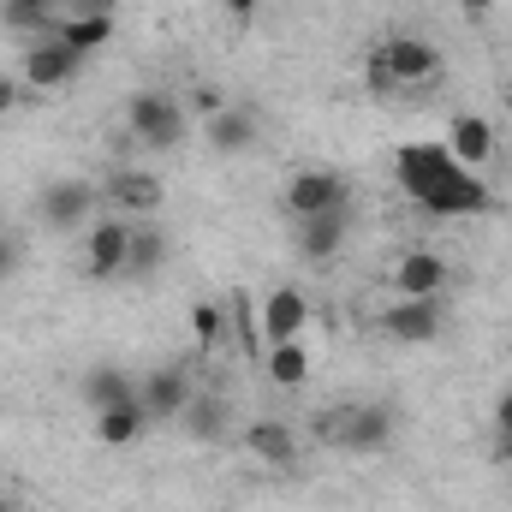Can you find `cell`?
I'll return each mask as SVG.
<instances>
[{
	"label": "cell",
	"instance_id": "6da1fadb",
	"mask_svg": "<svg viewBox=\"0 0 512 512\" xmlns=\"http://www.w3.org/2000/svg\"><path fill=\"white\" fill-rule=\"evenodd\" d=\"M393 179H399V191L417 209H429L441 221H453V215H489L495 209V191L465 161H453L447 143H399L393 149Z\"/></svg>",
	"mask_w": 512,
	"mask_h": 512
},
{
	"label": "cell",
	"instance_id": "7a4b0ae2",
	"mask_svg": "<svg viewBox=\"0 0 512 512\" xmlns=\"http://www.w3.org/2000/svg\"><path fill=\"white\" fill-rule=\"evenodd\" d=\"M441 48L429 36H387L382 48L364 60V78L376 96H405V90H429L441 78Z\"/></svg>",
	"mask_w": 512,
	"mask_h": 512
},
{
	"label": "cell",
	"instance_id": "3957f363",
	"mask_svg": "<svg viewBox=\"0 0 512 512\" xmlns=\"http://www.w3.org/2000/svg\"><path fill=\"white\" fill-rule=\"evenodd\" d=\"M393 423L399 417L382 399H346V405H334V411L316 417V441L334 447V453H382L387 441H393Z\"/></svg>",
	"mask_w": 512,
	"mask_h": 512
},
{
	"label": "cell",
	"instance_id": "277c9868",
	"mask_svg": "<svg viewBox=\"0 0 512 512\" xmlns=\"http://www.w3.org/2000/svg\"><path fill=\"white\" fill-rule=\"evenodd\" d=\"M185 102L179 96H167V90H137L126 102V131L137 149H149V155H167V149H179L185 143Z\"/></svg>",
	"mask_w": 512,
	"mask_h": 512
},
{
	"label": "cell",
	"instance_id": "5b68a950",
	"mask_svg": "<svg viewBox=\"0 0 512 512\" xmlns=\"http://www.w3.org/2000/svg\"><path fill=\"white\" fill-rule=\"evenodd\" d=\"M96 209H102V191H96L90 179H54V185H42V197H36V221H42L48 233H78V227L96 221Z\"/></svg>",
	"mask_w": 512,
	"mask_h": 512
},
{
	"label": "cell",
	"instance_id": "8992f818",
	"mask_svg": "<svg viewBox=\"0 0 512 512\" xmlns=\"http://www.w3.org/2000/svg\"><path fill=\"white\" fill-rule=\"evenodd\" d=\"M334 209H352L346 173H334V167H304V173H292V185H286V215H292V221L334 215Z\"/></svg>",
	"mask_w": 512,
	"mask_h": 512
},
{
	"label": "cell",
	"instance_id": "52a82bcc",
	"mask_svg": "<svg viewBox=\"0 0 512 512\" xmlns=\"http://www.w3.org/2000/svg\"><path fill=\"white\" fill-rule=\"evenodd\" d=\"M191 393H197V382H191L185 364H155V370L137 376V405L149 411V423H179Z\"/></svg>",
	"mask_w": 512,
	"mask_h": 512
},
{
	"label": "cell",
	"instance_id": "ba28073f",
	"mask_svg": "<svg viewBox=\"0 0 512 512\" xmlns=\"http://www.w3.org/2000/svg\"><path fill=\"white\" fill-rule=\"evenodd\" d=\"M78 72H84V54H72L60 36H42V42H30V48H24V60H18V78H24V90H66Z\"/></svg>",
	"mask_w": 512,
	"mask_h": 512
},
{
	"label": "cell",
	"instance_id": "9c48e42d",
	"mask_svg": "<svg viewBox=\"0 0 512 512\" xmlns=\"http://www.w3.org/2000/svg\"><path fill=\"white\" fill-rule=\"evenodd\" d=\"M441 328H447L441 298H393L382 310V334L399 346H429V340H441Z\"/></svg>",
	"mask_w": 512,
	"mask_h": 512
},
{
	"label": "cell",
	"instance_id": "30bf717a",
	"mask_svg": "<svg viewBox=\"0 0 512 512\" xmlns=\"http://www.w3.org/2000/svg\"><path fill=\"white\" fill-rule=\"evenodd\" d=\"M102 203H114L120 215L149 221V215L167 203V185H161V173H149V167H114L108 185H102Z\"/></svg>",
	"mask_w": 512,
	"mask_h": 512
},
{
	"label": "cell",
	"instance_id": "8fae6325",
	"mask_svg": "<svg viewBox=\"0 0 512 512\" xmlns=\"http://www.w3.org/2000/svg\"><path fill=\"white\" fill-rule=\"evenodd\" d=\"M126 256H131V221L126 215H96V221H90L84 274H90V280H114V274H126Z\"/></svg>",
	"mask_w": 512,
	"mask_h": 512
},
{
	"label": "cell",
	"instance_id": "7c38bea8",
	"mask_svg": "<svg viewBox=\"0 0 512 512\" xmlns=\"http://www.w3.org/2000/svg\"><path fill=\"white\" fill-rule=\"evenodd\" d=\"M245 453H251L256 465H268V471H298L304 441H298V429L286 417H256L251 429H245Z\"/></svg>",
	"mask_w": 512,
	"mask_h": 512
},
{
	"label": "cell",
	"instance_id": "4fadbf2b",
	"mask_svg": "<svg viewBox=\"0 0 512 512\" xmlns=\"http://www.w3.org/2000/svg\"><path fill=\"white\" fill-rule=\"evenodd\" d=\"M447 256L435 251H405L393 262V292L399 298H447Z\"/></svg>",
	"mask_w": 512,
	"mask_h": 512
},
{
	"label": "cell",
	"instance_id": "5bb4252c",
	"mask_svg": "<svg viewBox=\"0 0 512 512\" xmlns=\"http://www.w3.org/2000/svg\"><path fill=\"white\" fill-rule=\"evenodd\" d=\"M304 328H310V304H304V292H298V286H274V292L262 298V340H268V346H280V340H304Z\"/></svg>",
	"mask_w": 512,
	"mask_h": 512
},
{
	"label": "cell",
	"instance_id": "9a60e30c",
	"mask_svg": "<svg viewBox=\"0 0 512 512\" xmlns=\"http://www.w3.org/2000/svg\"><path fill=\"white\" fill-rule=\"evenodd\" d=\"M447 149H453V161H465L477 173V167H489L501 155V137H495V126L483 114H453L447 120Z\"/></svg>",
	"mask_w": 512,
	"mask_h": 512
},
{
	"label": "cell",
	"instance_id": "2e32d148",
	"mask_svg": "<svg viewBox=\"0 0 512 512\" xmlns=\"http://www.w3.org/2000/svg\"><path fill=\"white\" fill-rule=\"evenodd\" d=\"M346 233H352V209L310 215V221H298V256L316 262V268H328V262L340 256V245H346Z\"/></svg>",
	"mask_w": 512,
	"mask_h": 512
},
{
	"label": "cell",
	"instance_id": "e0dca14e",
	"mask_svg": "<svg viewBox=\"0 0 512 512\" xmlns=\"http://www.w3.org/2000/svg\"><path fill=\"white\" fill-rule=\"evenodd\" d=\"M227 423H233V399H227L221 387H197L191 405H185V417H179V429H185L191 441H209V447L227 435Z\"/></svg>",
	"mask_w": 512,
	"mask_h": 512
},
{
	"label": "cell",
	"instance_id": "ac0fdd59",
	"mask_svg": "<svg viewBox=\"0 0 512 512\" xmlns=\"http://www.w3.org/2000/svg\"><path fill=\"white\" fill-rule=\"evenodd\" d=\"M78 399H84L90 411L131 405V399H137V376L120 370V364H90V370H84V382H78Z\"/></svg>",
	"mask_w": 512,
	"mask_h": 512
},
{
	"label": "cell",
	"instance_id": "d6986e66",
	"mask_svg": "<svg viewBox=\"0 0 512 512\" xmlns=\"http://www.w3.org/2000/svg\"><path fill=\"white\" fill-rule=\"evenodd\" d=\"M256 137H262V114L245 108V102H227L215 120H209V143L221 149V155H239V149H251Z\"/></svg>",
	"mask_w": 512,
	"mask_h": 512
},
{
	"label": "cell",
	"instance_id": "ffe728a7",
	"mask_svg": "<svg viewBox=\"0 0 512 512\" xmlns=\"http://www.w3.org/2000/svg\"><path fill=\"white\" fill-rule=\"evenodd\" d=\"M167 256H173L167 227H155V221H131V256H126V274H131V280L161 274V268H167Z\"/></svg>",
	"mask_w": 512,
	"mask_h": 512
},
{
	"label": "cell",
	"instance_id": "44dd1931",
	"mask_svg": "<svg viewBox=\"0 0 512 512\" xmlns=\"http://www.w3.org/2000/svg\"><path fill=\"white\" fill-rule=\"evenodd\" d=\"M262 370H268V382L280 387V393H298V387L310 382V346L304 340H280V346L262 352Z\"/></svg>",
	"mask_w": 512,
	"mask_h": 512
},
{
	"label": "cell",
	"instance_id": "7402d4cb",
	"mask_svg": "<svg viewBox=\"0 0 512 512\" xmlns=\"http://www.w3.org/2000/svg\"><path fill=\"white\" fill-rule=\"evenodd\" d=\"M149 429V411L131 399V405H114V411H96V441L102 447H137Z\"/></svg>",
	"mask_w": 512,
	"mask_h": 512
},
{
	"label": "cell",
	"instance_id": "603a6c76",
	"mask_svg": "<svg viewBox=\"0 0 512 512\" xmlns=\"http://www.w3.org/2000/svg\"><path fill=\"white\" fill-rule=\"evenodd\" d=\"M48 36H60L72 54H84V60H90L96 48H108V42H114V18H54V30H48Z\"/></svg>",
	"mask_w": 512,
	"mask_h": 512
},
{
	"label": "cell",
	"instance_id": "cb8c5ba5",
	"mask_svg": "<svg viewBox=\"0 0 512 512\" xmlns=\"http://www.w3.org/2000/svg\"><path fill=\"white\" fill-rule=\"evenodd\" d=\"M54 6L48 0H0V24L12 30V36H30V42H42L48 30H54Z\"/></svg>",
	"mask_w": 512,
	"mask_h": 512
},
{
	"label": "cell",
	"instance_id": "d4e9b609",
	"mask_svg": "<svg viewBox=\"0 0 512 512\" xmlns=\"http://www.w3.org/2000/svg\"><path fill=\"white\" fill-rule=\"evenodd\" d=\"M191 340H197V352H221L227 346V304H191Z\"/></svg>",
	"mask_w": 512,
	"mask_h": 512
},
{
	"label": "cell",
	"instance_id": "484cf974",
	"mask_svg": "<svg viewBox=\"0 0 512 512\" xmlns=\"http://www.w3.org/2000/svg\"><path fill=\"white\" fill-rule=\"evenodd\" d=\"M495 453L512 465V387L495 399Z\"/></svg>",
	"mask_w": 512,
	"mask_h": 512
},
{
	"label": "cell",
	"instance_id": "4316f807",
	"mask_svg": "<svg viewBox=\"0 0 512 512\" xmlns=\"http://www.w3.org/2000/svg\"><path fill=\"white\" fill-rule=\"evenodd\" d=\"M221 108H227V96H221L215 84H197V90H191V114H203V120H215Z\"/></svg>",
	"mask_w": 512,
	"mask_h": 512
},
{
	"label": "cell",
	"instance_id": "83f0119b",
	"mask_svg": "<svg viewBox=\"0 0 512 512\" xmlns=\"http://www.w3.org/2000/svg\"><path fill=\"white\" fill-rule=\"evenodd\" d=\"M120 12V0H72L60 18H114Z\"/></svg>",
	"mask_w": 512,
	"mask_h": 512
},
{
	"label": "cell",
	"instance_id": "f1b7e54d",
	"mask_svg": "<svg viewBox=\"0 0 512 512\" xmlns=\"http://www.w3.org/2000/svg\"><path fill=\"white\" fill-rule=\"evenodd\" d=\"M18 102H24V96H18V78H0V120L18 114Z\"/></svg>",
	"mask_w": 512,
	"mask_h": 512
},
{
	"label": "cell",
	"instance_id": "f546056e",
	"mask_svg": "<svg viewBox=\"0 0 512 512\" xmlns=\"http://www.w3.org/2000/svg\"><path fill=\"white\" fill-rule=\"evenodd\" d=\"M12 268H18V239H6V233H0V280H6Z\"/></svg>",
	"mask_w": 512,
	"mask_h": 512
},
{
	"label": "cell",
	"instance_id": "4dcf8cb0",
	"mask_svg": "<svg viewBox=\"0 0 512 512\" xmlns=\"http://www.w3.org/2000/svg\"><path fill=\"white\" fill-rule=\"evenodd\" d=\"M256 6H262V0H227V12H233L239 24H251V18H256Z\"/></svg>",
	"mask_w": 512,
	"mask_h": 512
},
{
	"label": "cell",
	"instance_id": "1f68e13d",
	"mask_svg": "<svg viewBox=\"0 0 512 512\" xmlns=\"http://www.w3.org/2000/svg\"><path fill=\"white\" fill-rule=\"evenodd\" d=\"M483 6H489V0H465V12H471V18H483Z\"/></svg>",
	"mask_w": 512,
	"mask_h": 512
},
{
	"label": "cell",
	"instance_id": "d6a6232c",
	"mask_svg": "<svg viewBox=\"0 0 512 512\" xmlns=\"http://www.w3.org/2000/svg\"><path fill=\"white\" fill-rule=\"evenodd\" d=\"M48 6H54V12H66V6H72V0H48Z\"/></svg>",
	"mask_w": 512,
	"mask_h": 512
}]
</instances>
